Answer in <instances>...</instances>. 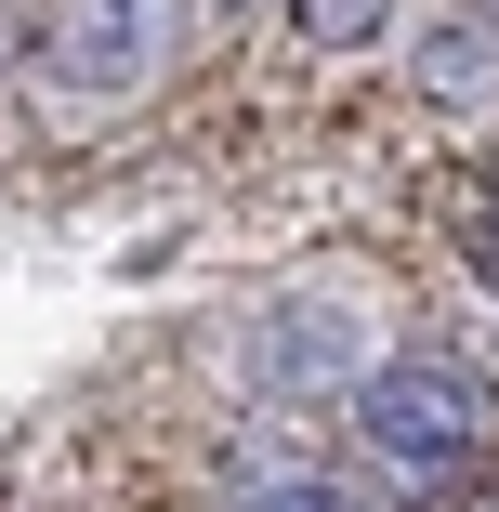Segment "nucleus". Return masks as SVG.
Listing matches in <instances>:
<instances>
[{"mask_svg": "<svg viewBox=\"0 0 499 512\" xmlns=\"http://www.w3.org/2000/svg\"><path fill=\"white\" fill-rule=\"evenodd\" d=\"M355 434L381 473H408V486H447L499 447V381L460 368V355H381L355 381Z\"/></svg>", "mask_w": 499, "mask_h": 512, "instance_id": "nucleus-1", "label": "nucleus"}, {"mask_svg": "<svg viewBox=\"0 0 499 512\" xmlns=\"http://www.w3.org/2000/svg\"><path fill=\"white\" fill-rule=\"evenodd\" d=\"M171 53V0H40V79L53 92H132Z\"/></svg>", "mask_w": 499, "mask_h": 512, "instance_id": "nucleus-2", "label": "nucleus"}, {"mask_svg": "<svg viewBox=\"0 0 499 512\" xmlns=\"http://www.w3.org/2000/svg\"><path fill=\"white\" fill-rule=\"evenodd\" d=\"M421 92L434 106H473V92H499V14L473 0V14H447V40L421 53Z\"/></svg>", "mask_w": 499, "mask_h": 512, "instance_id": "nucleus-3", "label": "nucleus"}, {"mask_svg": "<svg viewBox=\"0 0 499 512\" xmlns=\"http://www.w3.org/2000/svg\"><path fill=\"white\" fill-rule=\"evenodd\" d=\"M237 512H355V499H342L329 473H276V486H250Z\"/></svg>", "mask_w": 499, "mask_h": 512, "instance_id": "nucleus-4", "label": "nucleus"}, {"mask_svg": "<svg viewBox=\"0 0 499 512\" xmlns=\"http://www.w3.org/2000/svg\"><path fill=\"white\" fill-rule=\"evenodd\" d=\"M381 14H394V0H303L316 40H381Z\"/></svg>", "mask_w": 499, "mask_h": 512, "instance_id": "nucleus-5", "label": "nucleus"}, {"mask_svg": "<svg viewBox=\"0 0 499 512\" xmlns=\"http://www.w3.org/2000/svg\"><path fill=\"white\" fill-rule=\"evenodd\" d=\"M460 263H473V289H486V302H499V211H486V224H473V237H460Z\"/></svg>", "mask_w": 499, "mask_h": 512, "instance_id": "nucleus-6", "label": "nucleus"}, {"mask_svg": "<svg viewBox=\"0 0 499 512\" xmlns=\"http://www.w3.org/2000/svg\"><path fill=\"white\" fill-rule=\"evenodd\" d=\"M224 14H303V0H224Z\"/></svg>", "mask_w": 499, "mask_h": 512, "instance_id": "nucleus-7", "label": "nucleus"}, {"mask_svg": "<svg viewBox=\"0 0 499 512\" xmlns=\"http://www.w3.org/2000/svg\"><path fill=\"white\" fill-rule=\"evenodd\" d=\"M0 14H14V0H0Z\"/></svg>", "mask_w": 499, "mask_h": 512, "instance_id": "nucleus-8", "label": "nucleus"}]
</instances>
